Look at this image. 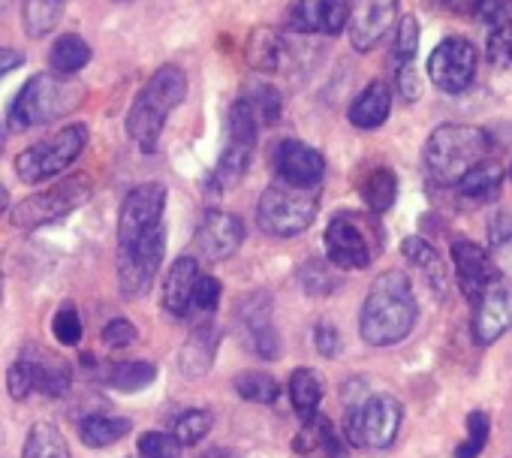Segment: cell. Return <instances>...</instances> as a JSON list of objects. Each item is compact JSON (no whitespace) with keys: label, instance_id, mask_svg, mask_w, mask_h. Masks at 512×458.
<instances>
[{"label":"cell","instance_id":"d4e9b609","mask_svg":"<svg viewBox=\"0 0 512 458\" xmlns=\"http://www.w3.org/2000/svg\"><path fill=\"white\" fill-rule=\"evenodd\" d=\"M500 184H503V172L497 163H479L476 169H470L458 184H455V193H458V202L467 205V208H482V205H491L497 196H500Z\"/></svg>","mask_w":512,"mask_h":458},{"label":"cell","instance_id":"5b68a950","mask_svg":"<svg viewBox=\"0 0 512 458\" xmlns=\"http://www.w3.org/2000/svg\"><path fill=\"white\" fill-rule=\"evenodd\" d=\"M320 211V187H290L275 181L256 202V223L266 236L293 239L302 236Z\"/></svg>","mask_w":512,"mask_h":458},{"label":"cell","instance_id":"603a6c76","mask_svg":"<svg viewBox=\"0 0 512 458\" xmlns=\"http://www.w3.org/2000/svg\"><path fill=\"white\" fill-rule=\"evenodd\" d=\"M217 347H220V329L211 323V320H202L193 326V332L187 335L184 347H181V356H178V365L184 371V377H202L211 371L214 359H217Z\"/></svg>","mask_w":512,"mask_h":458},{"label":"cell","instance_id":"484cf974","mask_svg":"<svg viewBox=\"0 0 512 458\" xmlns=\"http://www.w3.org/2000/svg\"><path fill=\"white\" fill-rule=\"evenodd\" d=\"M389 109H392V91L386 82H371L350 106L347 118L353 127L359 130H377L380 124H386L389 118Z\"/></svg>","mask_w":512,"mask_h":458},{"label":"cell","instance_id":"7dc6e473","mask_svg":"<svg viewBox=\"0 0 512 458\" xmlns=\"http://www.w3.org/2000/svg\"><path fill=\"white\" fill-rule=\"evenodd\" d=\"M133 341H136V326L127 317H115L103 326V344L106 347L121 350V347H130Z\"/></svg>","mask_w":512,"mask_h":458},{"label":"cell","instance_id":"9c48e42d","mask_svg":"<svg viewBox=\"0 0 512 458\" xmlns=\"http://www.w3.org/2000/svg\"><path fill=\"white\" fill-rule=\"evenodd\" d=\"M256 136H260V124H256L247 103L238 97L226 115V142H223L220 160L214 166V184L220 190L235 187L244 178V172L250 169L253 151H256Z\"/></svg>","mask_w":512,"mask_h":458},{"label":"cell","instance_id":"ba28073f","mask_svg":"<svg viewBox=\"0 0 512 458\" xmlns=\"http://www.w3.org/2000/svg\"><path fill=\"white\" fill-rule=\"evenodd\" d=\"M377 226L362 214H335L326 226V260L335 269H368L377 257Z\"/></svg>","mask_w":512,"mask_h":458},{"label":"cell","instance_id":"cb8c5ba5","mask_svg":"<svg viewBox=\"0 0 512 458\" xmlns=\"http://www.w3.org/2000/svg\"><path fill=\"white\" fill-rule=\"evenodd\" d=\"M199 260L196 257H178L163 281V311L172 317H187L190 308V293L199 278Z\"/></svg>","mask_w":512,"mask_h":458},{"label":"cell","instance_id":"db71d44e","mask_svg":"<svg viewBox=\"0 0 512 458\" xmlns=\"http://www.w3.org/2000/svg\"><path fill=\"white\" fill-rule=\"evenodd\" d=\"M7 202H10V193H7V187H4V184H0V214L7 211Z\"/></svg>","mask_w":512,"mask_h":458},{"label":"cell","instance_id":"44dd1931","mask_svg":"<svg viewBox=\"0 0 512 458\" xmlns=\"http://www.w3.org/2000/svg\"><path fill=\"white\" fill-rule=\"evenodd\" d=\"M452 266H455L458 287H461V293H464V299L470 305L500 278L491 257L473 242H455L452 245Z\"/></svg>","mask_w":512,"mask_h":458},{"label":"cell","instance_id":"11a10c76","mask_svg":"<svg viewBox=\"0 0 512 458\" xmlns=\"http://www.w3.org/2000/svg\"><path fill=\"white\" fill-rule=\"evenodd\" d=\"M4 145H7V130H4V124H0V151H4Z\"/></svg>","mask_w":512,"mask_h":458},{"label":"cell","instance_id":"836d02e7","mask_svg":"<svg viewBox=\"0 0 512 458\" xmlns=\"http://www.w3.org/2000/svg\"><path fill=\"white\" fill-rule=\"evenodd\" d=\"M395 196H398V178H395V172L392 169H374L368 178H365V184H362V199H365V205L374 211V214H380V211H389L392 205H395Z\"/></svg>","mask_w":512,"mask_h":458},{"label":"cell","instance_id":"8992f818","mask_svg":"<svg viewBox=\"0 0 512 458\" xmlns=\"http://www.w3.org/2000/svg\"><path fill=\"white\" fill-rule=\"evenodd\" d=\"M91 193H94V184L88 175H70V178L52 184L49 190H40V193L22 199L13 208L10 220L19 229H40V226L58 223L67 214L79 211L91 199Z\"/></svg>","mask_w":512,"mask_h":458},{"label":"cell","instance_id":"30bf717a","mask_svg":"<svg viewBox=\"0 0 512 458\" xmlns=\"http://www.w3.org/2000/svg\"><path fill=\"white\" fill-rule=\"evenodd\" d=\"M404 422V410L392 395H368L353 404L347 419V440L365 449H386L395 443Z\"/></svg>","mask_w":512,"mask_h":458},{"label":"cell","instance_id":"7bdbcfd3","mask_svg":"<svg viewBox=\"0 0 512 458\" xmlns=\"http://www.w3.org/2000/svg\"><path fill=\"white\" fill-rule=\"evenodd\" d=\"M184 446L169 431H145L139 437V458H181Z\"/></svg>","mask_w":512,"mask_h":458},{"label":"cell","instance_id":"52a82bcc","mask_svg":"<svg viewBox=\"0 0 512 458\" xmlns=\"http://www.w3.org/2000/svg\"><path fill=\"white\" fill-rule=\"evenodd\" d=\"M85 145H88V127L70 124V127L58 130L55 136L25 148L16 157V172L28 184L49 181V178L61 175L64 169H70L76 163V157L85 151Z\"/></svg>","mask_w":512,"mask_h":458},{"label":"cell","instance_id":"bcb514c9","mask_svg":"<svg viewBox=\"0 0 512 458\" xmlns=\"http://www.w3.org/2000/svg\"><path fill=\"white\" fill-rule=\"evenodd\" d=\"M488 58L497 67H512V25L491 28L488 37Z\"/></svg>","mask_w":512,"mask_h":458},{"label":"cell","instance_id":"7c38bea8","mask_svg":"<svg viewBox=\"0 0 512 458\" xmlns=\"http://www.w3.org/2000/svg\"><path fill=\"white\" fill-rule=\"evenodd\" d=\"M163 211H166V184L148 181L133 187L124 196L118 214V248L133 245L142 236H148L151 229L163 226Z\"/></svg>","mask_w":512,"mask_h":458},{"label":"cell","instance_id":"74e56055","mask_svg":"<svg viewBox=\"0 0 512 458\" xmlns=\"http://www.w3.org/2000/svg\"><path fill=\"white\" fill-rule=\"evenodd\" d=\"M241 100L247 103V109L253 112V118L260 127L275 124L281 118V109H284V100L272 85H253L250 91L241 94Z\"/></svg>","mask_w":512,"mask_h":458},{"label":"cell","instance_id":"b9f144b4","mask_svg":"<svg viewBox=\"0 0 512 458\" xmlns=\"http://www.w3.org/2000/svg\"><path fill=\"white\" fill-rule=\"evenodd\" d=\"M488 431H491L488 413H485V410H473V413L467 416V437H464V443L455 449V458H479V452H482L485 443H488Z\"/></svg>","mask_w":512,"mask_h":458},{"label":"cell","instance_id":"ffe728a7","mask_svg":"<svg viewBox=\"0 0 512 458\" xmlns=\"http://www.w3.org/2000/svg\"><path fill=\"white\" fill-rule=\"evenodd\" d=\"M16 362L31 377L34 392H40L46 398H64L73 386V368L61 356H55L43 347H25Z\"/></svg>","mask_w":512,"mask_h":458},{"label":"cell","instance_id":"ee69618b","mask_svg":"<svg viewBox=\"0 0 512 458\" xmlns=\"http://www.w3.org/2000/svg\"><path fill=\"white\" fill-rule=\"evenodd\" d=\"M217 302H220V281L211 278V275H199V278H196V287H193V293H190V308H187V314L193 311V314L211 317L214 308H217Z\"/></svg>","mask_w":512,"mask_h":458},{"label":"cell","instance_id":"f6af8a7d","mask_svg":"<svg viewBox=\"0 0 512 458\" xmlns=\"http://www.w3.org/2000/svg\"><path fill=\"white\" fill-rule=\"evenodd\" d=\"M473 16L491 28L512 25V0H473Z\"/></svg>","mask_w":512,"mask_h":458},{"label":"cell","instance_id":"f1b7e54d","mask_svg":"<svg viewBox=\"0 0 512 458\" xmlns=\"http://www.w3.org/2000/svg\"><path fill=\"white\" fill-rule=\"evenodd\" d=\"M88 61H91V46L79 34H64L49 49V64L52 73L58 76H76L79 70L88 67Z\"/></svg>","mask_w":512,"mask_h":458},{"label":"cell","instance_id":"8d00e7d4","mask_svg":"<svg viewBox=\"0 0 512 458\" xmlns=\"http://www.w3.org/2000/svg\"><path fill=\"white\" fill-rule=\"evenodd\" d=\"M235 392L250 404H275L281 395V386L272 374L263 371H244L235 377Z\"/></svg>","mask_w":512,"mask_h":458},{"label":"cell","instance_id":"9f6ffc18","mask_svg":"<svg viewBox=\"0 0 512 458\" xmlns=\"http://www.w3.org/2000/svg\"><path fill=\"white\" fill-rule=\"evenodd\" d=\"M434 4H443V7H458V0H434Z\"/></svg>","mask_w":512,"mask_h":458},{"label":"cell","instance_id":"c3c4849f","mask_svg":"<svg viewBox=\"0 0 512 458\" xmlns=\"http://www.w3.org/2000/svg\"><path fill=\"white\" fill-rule=\"evenodd\" d=\"M314 347H317V353L326 356V359H335V356L341 353V332L335 329V323L320 320V323L314 326Z\"/></svg>","mask_w":512,"mask_h":458},{"label":"cell","instance_id":"60d3db41","mask_svg":"<svg viewBox=\"0 0 512 458\" xmlns=\"http://www.w3.org/2000/svg\"><path fill=\"white\" fill-rule=\"evenodd\" d=\"M401 254L416 266V269H422L425 275H431V281L440 287V281H443V263H440V257H437V251L425 242V239H404V245H401Z\"/></svg>","mask_w":512,"mask_h":458},{"label":"cell","instance_id":"6da1fadb","mask_svg":"<svg viewBox=\"0 0 512 458\" xmlns=\"http://www.w3.org/2000/svg\"><path fill=\"white\" fill-rule=\"evenodd\" d=\"M419 308L413 296V284L404 272H383L362 305L359 332L368 347H392L401 344L416 326Z\"/></svg>","mask_w":512,"mask_h":458},{"label":"cell","instance_id":"ac0fdd59","mask_svg":"<svg viewBox=\"0 0 512 458\" xmlns=\"http://www.w3.org/2000/svg\"><path fill=\"white\" fill-rule=\"evenodd\" d=\"M272 166H275L278 181H284L290 187H320V181L326 175L323 154L299 139H284L275 148Z\"/></svg>","mask_w":512,"mask_h":458},{"label":"cell","instance_id":"83f0119b","mask_svg":"<svg viewBox=\"0 0 512 458\" xmlns=\"http://www.w3.org/2000/svg\"><path fill=\"white\" fill-rule=\"evenodd\" d=\"M293 446L299 452H317V449H323V452H329V458H338L344 452V443H341L335 425L326 416H308V419H302V431L296 434Z\"/></svg>","mask_w":512,"mask_h":458},{"label":"cell","instance_id":"4316f807","mask_svg":"<svg viewBox=\"0 0 512 458\" xmlns=\"http://www.w3.org/2000/svg\"><path fill=\"white\" fill-rule=\"evenodd\" d=\"M97 374L103 383H109L118 392H142L157 380V365L154 362H115V365H100Z\"/></svg>","mask_w":512,"mask_h":458},{"label":"cell","instance_id":"4fadbf2b","mask_svg":"<svg viewBox=\"0 0 512 458\" xmlns=\"http://www.w3.org/2000/svg\"><path fill=\"white\" fill-rule=\"evenodd\" d=\"M428 79L443 94H461L476 79V49L464 37H446L428 58Z\"/></svg>","mask_w":512,"mask_h":458},{"label":"cell","instance_id":"4dcf8cb0","mask_svg":"<svg viewBox=\"0 0 512 458\" xmlns=\"http://www.w3.org/2000/svg\"><path fill=\"white\" fill-rule=\"evenodd\" d=\"M22 458H70V446H67V440H64L58 425L34 422L28 437H25Z\"/></svg>","mask_w":512,"mask_h":458},{"label":"cell","instance_id":"3957f363","mask_svg":"<svg viewBox=\"0 0 512 458\" xmlns=\"http://www.w3.org/2000/svg\"><path fill=\"white\" fill-rule=\"evenodd\" d=\"M85 103V85L76 82V76H58V73H37L13 100L10 106V127L13 130H31L52 124L70 112H76Z\"/></svg>","mask_w":512,"mask_h":458},{"label":"cell","instance_id":"5bb4252c","mask_svg":"<svg viewBox=\"0 0 512 458\" xmlns=\"http://www.w3.org/2000/svg\"><path fill=\"white\" fill-rule=\"evenodd\" d=\"M235 323L241 329V341L260 356V359H281V335L272 320V296L269 293H250L238 299Z\"/></svg>","mask_w":512,"mask_h":458},{"label":"cell","instance_id":"277c9868","mask_svg":"<svg viewBox=\"0 0 512 458\" xmlns=\"http://www.w3.org/2000/svg\"><path fill=\"white\" fill-rule=\"evenodd\" d=\"M488 151H491V142L479 127L443 124L428 136L422 160H425L428 175L437 184H452L455 187L470 169L485 163Z\"/></svg>","mask_w":512,"mask_h":458},{"label":"cell","instance_id":"816d5d0a","mask_svg":"<svg viewBox=\"0 0 512 458\" xmlns=\"http://www.w3.org/2000/svg\"><path fill=\"white\" fill-rule=\"evenodd\" d=\"M19 67H22V55L16 49H0V79Z\"/></svg>","mask_w":512,"mask_h":458},{"label":"cell","instance_id":"e575fe53","mask_svg":"<svg viewBox=\"0 0 512 458\" xmlns=\"http://www.w3.org/2000/svg\"><path fill=\"white\" fill-rule=\"evenodd\" d=\"M67 7V0H25V31L28 37H46L58 22H61V13Z\"/></svg>","mask_w":512,"mask_h":458},{"label":"cell","instance_id":"8fae6325","mask_svg":"<svg viewBox=\"0 0 512 458\" xmlns=\"http://www.w3.org/2000/svg\"><path fill=\"white\" fill-rule=\"evenodd\" d=\"M163 254H166V229L157 226L148 236H142L133 245L118 248V287L124 293V299H142L160 266H163Z\"/></svg>","mask_w":512,"mask_h":458},{"label":"cell","instance_id":"d6986e66","mask_svg":"<svg viewBox=\"0 0 512 458\" xmlns=\"http://www.w3.org/2000/svg\"><path fill=\"white\" fill-rule=\"evenodd\" d=\"M350 0H293L287 22L296 34H341L347 28Z\"/></svg>","mask_w":512,"mask_h":458},{"label":"cell","instance_id":"1f68e13d","mask_svg":"<svg viewBox=\"0 0 512 458\" xmlns=\"http://www.w3.org/2000/svg\"><path fill=\"white\" fill-rule=\"evenodd\" d=\"M290 401H293V407H296V413L302 419L317 416L320 401H323V380H320V374L311 371V368H296L290 374Z\"/></svg>","mask_w":512,"mask_h":458},{"label":"cell","instance_id":"681fc988","mask_svg":"<svg viewBox=\"0 0 512 458\" xmlns=\"http://www.w3.org/2000/svg\"><path fill=\"white\" fill-rule=\"evenodd\" d=\"M488 242H491V248H503V245L512 242V211L500 208L488 220Z\"/></svg>","mask_w":512,"mask_h":458},{"label":"cell","instance_id":"e0dca14e","mask_svg":"<svg viewBox=\"0 0 512 458\" xmlns=\"http://www.w3.org/2000/svg\"><path fill=\"white\" fill-rule=\"evenodd\" d=\"M512 326V290L497 278L476 302H473V341L479 347L494 344Z\"/></svg>","mask_w":512,"mask_h":458},{"label":"cell","instance_id":"f35d334b","mask_svg":"<svg viewBox=\"0 0 512 458\" xmlns=\"http://www.w3.org/2000/svg\"><path fill=\"white\" fill-rule=\"evenodd\" d=\"M211 425H214V416H211L208 410H187V413H181V416L175 419L172 437H175L181 446H196V443H202V440L208 437Z\"/></svg>","mask_w":512,"mask_h":458},{"label":"cell","instance_id":"7402d4cb","mask_svg":"<svg viewBox=\"0 0 512 458\" xmlns=\"http://www.w3.org/2000/svg\"><path fill=\"white\" fill-rule=\"evenodd\" d=\"M419 49V22L413 16H404L395 34V46H392V70H395V85L398 94L404 100H416L419 97V76L413 70V58Z\"/></svg>","mask_w":512,"mask_h":458},{"label":"cell","instance_id":"f546056e","mask_svg":"<svg viewBox=\"0 0 512 458\" xmlns=\"http://www.w3.org/2000/svg\"><path fill=\"white\" fill-rule=\"evenodd\" d=\"M133 422L124 416H85L79 422V437L91 449H106L130 434Z\"/></svg>","mask_w":512,"mask_h":458},{"label":"cell","instance_id":"7a4b0ae2","mask_svg":"<svg viewBox=\"0 0 512 458\" xmlns=\"http://www.w3.org/2000/svg\"><path fill=\"white\" fill-rule=\"evenodd\" d=\"M187 97V76L181 67H160L136 94L130 112H127V133L139 145V151L154 154L160 145V133L169 121V115L184 103Z\"/></svg>","mask_w":512,"mask_h":458},{"label":"cell","instance_id":"f907efd6","mask_svg":"<svg viewBox=\"0 0 512 458\" xmlns=\"http://www.w3.org/2000/svg\"><path fill=\"white\" fill-rule=\"evenodd\" d=\"M7 389H10V398H16V401H28L34 395L31 377L25 374V368L19 362H13V368L7 374Z\"/></svg>","mask_w":512,"mask_h":458},{"label":"cell","instance_id":"d6a6232c","mask_svg":"<svg viewBox=\"0 0 512 458\" xmlns=\"http://www.w3.org/2000/svg\"><path fill=\"white\" fill-rule=\"evenodd\" d=\"M284 61V43L275 31L269 28H256L247 40V64L253 70L275 73Z\"/></svg>","mask_w":512,"mask_h":458},{"label":"cell","instance_id":"2e32d148","mask_svg":"<svg viewBox=\"0 0 512 458\" xmlns=\"http://www.w3.org/2000/svg\"><path fill=\"white\" fill-rule=\"evenodd\" d=\"M398 16V0H353L347 31L356 52H371L392 31Z\"/></svg>","mask_w":512,"mask_h":458},{"label":"cell","instance_id":"ab89813d","mask_svg":"<svg viewBox=\"0 0 512 458\" xmlns=\"http://www.w3.org/2000/svg\"><path fill=\"white\" fill-rule=\"evenodd\" d=\"M52 335L58 338L61 347H79L82 344V335H85L82 314H79V308L73 302H64L55 311V317H52Z\"/></svg>","mask_w":512,"mask_h":458},{"label":"cell","instance_id":"6f0895ef","mask_svg":"<svg viewBox=\"0 0 512 458\" xmlns=\"http://www.w3.org/2000/svg\"><path fill=\"white\" fill-rule=\"evenodd\" d=\"M0 299H4V275H0Z\"/></svg>","mask_w":512,"mask_h":458},{"label":"cell","instance_id":"d590c367","mask_svg":"<svg viewBox=\"0 0 512 458\" xmlns=\"http://www.w3.org/2000/svg\"><path fill=\"white\" fill-rule=\"evenodd\" d=\"M299 284H302V290L308 296L323 299V296H332L341 287V278H338V272L332 269L329 260H308L299 269Z\"/></svg>","mask_w":512,"mask_h":458},{"label":"cell","instance_id":"9a60e30c","mask_svg":"<svg viewBox=\"0 0 512 458\" xmlns=\"http://www.w3.org/2000/svg\"><path fill=\"white\" fill-rule=\"evenodd\" d=\"M244 245V223L241 217L211 208L202 214L196 236H193V248H196V260L205 263H223L232 254H238V248Z\"/></svg>","mask_w":512,"mask_h":458},{"label":"cell","instance_id":"f5cc1de1","mask_svg":"<svg viewBox=\"0 0 512 458\" xmlns=\"http://www.w3.org/2000/svg\"><path fill=\"white\" fill-rule=\"evenodd\" d=\"M202 458H235V452H229V449H223V446H214V449H208Z\"/></svg>","mask_w":512,"mask_h":458}]
</instances>
